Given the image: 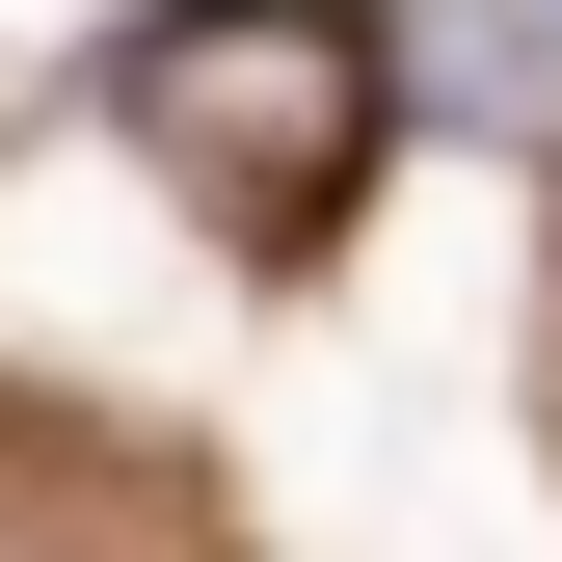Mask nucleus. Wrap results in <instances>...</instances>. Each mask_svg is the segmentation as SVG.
I'll return each mask as SVG.
<instances>
[{
	"label": "nucleus",
	"mask_w": 562,
	"mask_h": 562,
	"mask_svg": "<svg viewBox=\"0 0 562 562\" xmlns=\"http://www.w3.org/2000/svg\"><path fill=\"white\" fill-rule=\"evenodd\" d=\"M108 134L241 268H295L375 188V134H402V27H348V0H161V27H108Z\"/></svg>",
	"instance_id": "1"
},
{
	"label": "nucleus",
	"mask_w": 562,
	"mask_h": 562,
	"mask_svg": "<svg viewBox=\"0 0 562 562\" xmlns=\"http://www.w3.org/2000/svg\"><path fill=\"white\" fill-rule=\"evenodd\" d=\"M402 108L429 134H562V0H429L402 27Z\"/></svg>",
	"instance_id": "2"
}]
</instances>
